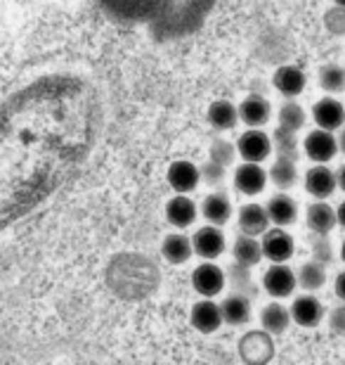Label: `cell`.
Masks as SVG:
<instances>
[{"mask_svg": "<svg viewBox=\"0 0 345 365\" xmlns=\"http://www.w3.org/2000/svg\"><path fill=\"white\" fill-rule=\"evenodd\" d=\"M265 209H267L270 223L282 225V228H289V225L298 221V202L286 192H277L270 197Z\"/></svg>", "mask_w": 345, "mask_h": 365, "instance_id": "obj_19", "label": "cell"}, {"mask_svg": "<svg viewBox=\"0 0 345 365\" xmlns=\"http://www.w3.org/2000/svg\"><path fill=\"white\" fill-rule=\"evenodd\" d=\"M220 313H223V325L241 327L251 320V297L232 292L220 304Z\"/></svg>", "mask_w": 345, "mask_h": 365, "instance_id": "obj_18", "label": "cell"}, {"mask_svg": "<svg viewBox=\"0 0 345 365\" xmlns=\"http://www.w3.org/2000/svg\"><path fill=\"white\" fill-rule=\"evenodd\" d=\"M305 223L312 235H329L339 225V221H336V209L327 200H314L307 207Z\"/></svg>", "mask_w": 345, "mask_h": 365, "instance_id": "obj_17", "label": "cell"}, {"mask_svg": "<svg viewBox=\"0 0 345 365\" xmlns=\"http://www.w3.org/2000/svg\"><path fill=\"white\" fill-rule=\"evenodd\" d=\"M234 157H237V145L225 140V138H216V140L211 143L208 148V159L213 162L223 164V166H230L234 162Z\"/></svg>", "mask_w": 345, "mask_h": 365, "instance_id": "obj_32", "label": "cell"}, {"mask_svg": "<svg viewBox=\"0 0 345 365\" xmlns=\"http://www.w3.org/2000/svg\"><path fill=\"white\" fill-rule=\"evenodd\" d=\"M336 185H339V190H343V192H345V164L341 166L339 171H336Z\"/></svg>", "mask_w": 345, "mask_h": 365, "instance_id": "obj_39", "label": "cell"}, {"mask_svg": "<svg viewBox=\"0 0 345 365\" xmlns=\"http://www.w3.org/2000/svg\"><path fill=\"white\" fill-rule=\"evenodd\" d=\"M329 327H331L336 334H345V302L336 304L331 313H329Z\"/></svg>", "mask_w": 345, "mask_h": 365, "instance_id": "obj_36", "label": "cell"}, {"mask_svg": "<svg viewBox=\"0 0 345 365\" xmlns=\"http://www.w3.org/2000/svg\"><path fill=\"white\" fill-rule=\"evenodd\" d=\"M234 185L241 195H260L267 187V171L258 162H244L234 169Z\"/></svg>", "mask_w": 345, "mask_h": 365, "instance_id": "obj_10", "label": "cell"}, {"mask_svg": "<svg viewBox=\"0 0 345 365\" xmlns=\"http://www.w3.org/2000/svg\"><path fill=\"white\" fill-rule=\"evenodd\" d=\"M317 81H319V88L329 95L343 93L345 91V67L334 64V62L322 64L317 71Z\"/></svg>", "mask_w": 345, "mask_h": 365, "instance_id": "obj_30", "label": "cell"}, {"mask_svg": "<svg viewBox=\"0 0 345 365\" xmlns=\"http://www.w3.org/2000/svg\"><path fill=\"white\" fill-rule=\"evenodd\" d=\"M225 271L220 266H216L213 261H203L201 266L194 268L192 273V287L196 289V294L213 299L225 289Z\"/></svg>", "mask_w": 345, "mask_h": 365, "instance_id": "obj_5", "label": "cell"}, {"mask_svg": "<svg viewBox=\"0 0 345 365\" xmlns=\"http://www.w3.org/2000/svg\"><path fill=\"white\" fill-rule=\"evenodd\" d=\"M303 152L314 164H329L336 155H339V140H336L334 130L314 128L305 135Z\"/></svg>", "mask_w": 345, "mask_h": 365, "instance_id": "obj_2", "label": "cell"}, {"mask_svg": "<svg viewBox=\"0 0 345 365\" xmlns=\"http://www.w3.org/2000/svg\"><path fill=\"white\" fill-rule=\"evenodd\" d=\"M312 259L319 261L322 266H331L336 261V252L329 235H314L312 240Z\"/></svg>", "mask_w": 345, "mask_h": 365, "instance_id": "obj_33", "label": "cell"}, {"mask_svg": "<svg viewBox=\"0 0 345 365\" xmlns=\"http://www.w3.org/2000/svg\"><path fill=\"white\" fill-rule=\"evenodd\" d=\"M267 180H272L279 190H291L298 182V162L286 157H277L272 169L267 171Z\"/></svg>", "mask_w": 345, "mask_h": 365, "instance_id": "obj_28", "label": "cell"}, {"mask_svg": "<svg viewBox=\"0 0 345 365\" xmlns=\"http://www.w3.org/2000/svg\"><path fill=\"white\" fill-rule=\"evenodd\" d=\"M192 247H194V254L201 257L203 261H216L218 257L225 254V247H227V240H225V232L220 230V225H203L194 232L192 237Z\"/></svg>", "mask_w": 345, "mask_h": 365, "instance_id": "obj_4", "label": "cell"}, {"mask_svg": "<svg viewBox=\"0 0 345 365\" xmlns=\"http://www.w3.org/2000/svg\"><path fill=\"white\" fill-rule=\"evenodd\" d=\"M189 323L196 332L201 334H213L223 327V313H220V304L211 302L203 297L201 302H196L189 311Z\"/></svg>", "mask_w": 345, "mask_h": 365, "instance_id": "obj_9", "label": "cell"}, {"mask_svg": "<svg viewBox=\"0 0 345 365\" xmlns=\"http://www.w3.org/2000/svg\"><path fill=\"white\" fill-rule=\"evenodd\" d=\"M324 24H327V29H329L331 34H336V36H345V7L334 5L331 10H329V12L324 14Z\"/></svg>", "mask_w": 345, "mask_h": 365, "instance_id": "obj_35", "label": "cell"}, {"mask_svg": "<svg viewBox=\"0 0 345 365\" xmlns=\"http://www.w3.org/2000/svg\"><path fill=\"white\" fill-rule=\"evenodd\" d=\"M336 221H339L341 228H345V200L336 207Z\"/></svg>", "mask_w": 345, "mask_h": 365, "instance_id": "obj_38", "label": "cell"}, {"mask_svg": "<svg viewBox=\"0 0 345 365\" xmlns=\"http://www.w3.org/2000/svg\"><path fill=\"white\" fill-rule=\"evenodd\" d=\"M262 287L272 299H286L293 294V289L298 287L296 273L284 264H272L262 275Z\"/></svg>", "mask_w": 345, "mask_h": 365, "instance_id": "obj_8", "label": "cell"}, {"mask_svg": "<svg viewBox=\"0 0 345 365\" xmlns=\"http://www.w3.org/2000/svg\"><path fill=\"white\" fill-rule=\"evenodd\" d=\"M296 282L303 292H317L327 284V268L319 264V261H305L303 266L298 268L296 273Z\"/></svg>", "mask_w": 345, "mask_h": 365, "instance_id": "obj_27", "label": "cell"}, {"mask_svg": "<svg viewBox=\"0 0 345 365\" xmlns=\"http://www.w3.org/2000/svg\"><path fill=\"white\" fill-rule=\"evenodd\" d=\"M334 292H336V297H339L341 302H345V271H341L339 275H336V280H334Z\"/></svg>", "mask_w": 345, "mask_h": 365, "instance_id": "obj_37", "label": "cell"}, {"mask_svg": "<svg viewBox=\"0 0 345 365\" xmlns=\"http://www.w3.org/2000/svg\"><path fill=\"white\" fill-rule=\"evenodd\" d=\"M225 176H227V166L213 162V159H208L206 164L199 166V178H201V182H206V185H211V187L223 185Z\"/></svg>", "mask_w": 345, "mask_h": 365, "instance_id": "obj_34", "label": "cell"}, {"mask_svg": "<svg viewBox=\"0 0 345 365\" xmlns=\"http://www.w3.org/2000/svg\"><path fill=\"white\" fill-rule=\"evenodd\" d=\"M291 320L300 327H317L322 320H324V306L314 292H305V294H298L291 304Z\"/></svg>", "mask_w": 345, "mask_h": 365, "instance_id": "obj_6", "label": "cell"}, {"mask_svg": "<svg viewBox=\"0 0 345 365\" xmlns=\"http://www.w3.org/2000/svg\"><path fill=\"white\" fill-rule=\"evenodd\" d=\"M336 5H341V7H345V0H334Z\"/></svg>", "mask_w": 345, "mask_h": 365, "instance_id": "obj_42", "label": "cell"}, {"mask_svg": "<svg viewBox=\"0 0 345 365\" xmlns=\"http://www.w3.org/2000/svg\"><path fill=\"white\" fill-rule=\"evenodd\" d=\"M237 223H239V230L246 232V235H253V237H260L270 225V216H267V209L262 204H244L239 209V216H237Z\"/></svg>", "mask_w": 345, "mask_h": 365, "instance_id": "obj_21", "label": "cell"}, {"mask_svg": "<svg viewBox=\"0 0 345 365\" xmlns=\"http://www.w3.org/2000/svg\"><path fill=\"white\" fill-rule=\"evenodd\" d=\"M161 254H164V259L168 264H185V261L192 259L194 254V247H192V237L185 235L182 230H175L171 235L164 237V242H161Z\"/></svg>", "mask_w": 345, "mask_h": 365, "instance_id": "obj_22", "label": "cell"}, {"mask_svg": "<svg viewBox=\"0 0 345 365\" xmlns=\"http://www.w3.org/2000/svg\"><path fill=\"white\" fill-rule=\"evenodd\" d=\"M305 190L314 200H329L339 185H336V171L329 169L327 164H314L310 171L305 173Z\"/></svg>", "mask_w": 345, "mask_h": 365, "instance_id": "obj_12", "label": "cell"}, {"mask_svg": "<svg viewBox=\"0 0 345 365\" xmlns=\"http://www.w3.org/2000/svg\"><path fill=\"white\" fill-rule=\"evenodd\" d=\"M166 180L175 192H187L189 195L201 182L199 166L192 164L189 159H178V162H173L171 166H168Z\"/></svg>", "mask_w": 345, "mask_h": 365, "instance_id": "obj_16", "label": "cell"}, {"mask_svg": "<svg viewBox=\"0 0 345 365\" xmlns=\"http://www.w3.org/2000/svg\"><path fill=\"white\" fill-rule=\"evenodd\" d=\"M272 152V138L262 133L260 128H248L246 133L237 138V155L244 162H258L262 164Z\"/></svg>", "mask_w": 345, "mask_h": 365, "instance_id": "obj_3", "label": "cell"}, {"mask_svg": "<svg viewBox=\"0 0 345 365\" xmlns=\"http://www.w3.org/2000/svg\"><path fill=\"white\" fill-rule=\"evenodd\" d=\"M232 254H234V261H239V264H244L248 268L258 266L260 261H262L260 240L253 237V235H246V232H241V235L234 240Z\"/></svg>", "mask_w": 345, "mask_h": 365, "instance_id": "obj_25", "label": "cell"}, {"mask_svg": "<svg viewBox=\"0 0 345 365\" xmlns=\"http://www.w3.org/2000/svg\"><path fill=\"white\" fill-rule=\"evenodd\" d=\"M239 109V121H244L248 128H262L272 119V105L262 98V95H248L241 100Z\"/></svg>", "mask_w": 345, "mask_h": 365, "instance_id": "obj_15", "label": "cell"}, {"mask_svg": "<svg viewBox=\"0 0 345 365\" xmlns=\"http://www.w3.org/2000/svg\"><path fill=\"white\" fill-rule=\"evenodd\" d=\"M260 247H262V259H267L270 264H286L293 257V252H296V242H293V237L282 225L267 228L262 232Z\"/></svg>", "mask_w": 345, "mask_h": 365, "instance_id": "obj_1", "label": "cell"}, {"mask_svg": "<svg viewBox=\"0 0 345 365\" xmlns=\"http://www.w3.org/2000/svg\"><path fill=\"white\" fill-rule=\"evenodd\" d=\"M272 148L277 152V157H286V159H293L298 162L300 157V143H298V135L293 130H286V128H275V135H272Z\"/></svg>", "mask_w": 345, "mask_h": 365, "instance_id": "obj_31", "label": "cell"}, {"mask_svg": "<svg viewBox=\"0 0 345 365\" xmlns=\"http://www.w3.org/2000/svg\"><path fill=\"white\" fill-rule=\"evenodd\" d=\"M341 259H343V264H345V242L341 245Z\"/></svg>", "mask_w": 345, "mask_h": 365, "instance_id": "obj_41", "label": "cell"}, {"mask_svg": "<svg viewBox=\"0 0 345 365\" xmlns=\"http://www.w3.org/2000/svg\"><path fill=\"white\" fill-rule=\"evenodd\" d=\"M312 119L317 123V128L324 130H339L345 123V107L341 100H336L334 95H327L314 102L312 107Z\"/></svg>", "mask_w": 345, "mask_h": 365, "instance_id": "obj_11", "label": "cell"}, {"mask_svg": "<svg viewBox=\"0 0 345 365\" xmlns=\"http://www.w3.org/2000/svg\"><path fill=\"white\" fill-rule=\"evenodd\" d=\"M305 119H307L305 109L298 105L296 98H286L284 105L279 107V112H277V126L293 130V133H298V130L305 126Z\"/></svg>", "mask_w": 345, "mask_h": 365, "instance_id": "obj_29", "label": "cell"}, {"mask_svg": "<svg viewBox=\"0 0 345 365\" xmlns=\"http://www.w3.org/2000/svg\"><path fill=\"white\" fill-rule=\"evenodd\" d=\"M225 282L230 284L234 292H239V294H246L251 299L258 294V287H255V282H253L251 268L239 264V261H234V264L225 271Z\"/></svg>", "mask_w": 345, "mask_h": 365, "instance_id": "obj_26", "label": "cell"}, {"mask_svg": "<svg viewBox=\"0 0 345 365\" xmlns=\"http://www.w3.org/2000/svg\"><path fill=\"white\" fill-rule=\"evenodd\" d=\"M201 216L211 225H225L232 218V200L223 190H213L201 202Z\"/></svg>", "mask_w": 345, "mask_h": 365, "instance_id": "obj_20", "label": "cell"}, {"mask_svg": "<svg viewBox=\"0 0 345 365\" xmlns=\"http://www.w3.org/2000/svg\"><path fill=\"white\" fill-rule=\"evenodd\" d=\"M272 86L279 95H284V98H298V95L305 91L307 76L303 69L296 67V64H282V67L275 71Z\"/></svg>", "mask_w": 345, "mask_h": 365, "instance_id": "obj_14", "label": "cell"}, {"mask_svg": "<svg viewBox=\"0 0 345 365\" xmlns=\"http://www.w3.org/2000/svg\"><path fill=\"white\" fill-rule=\"evenodd\" d=\"M166 221L173 228H189L196 221V204L187 192H175V197L166 202Z\"/></svg>", "mask_w": 345, "mask_h": 365, "instance_id": "obj_13", "label": "cell"}, {"mask_svg": "<svg viewBox=\"0 0 345 365\" xmlns=\"http://www.w3.org/2000/svg\"><path fill=\"white\" fill-rule=\"evenodd\" d=\"M336 140H339V152H345V123L341 126V135Z\"/></svg>", "mask_w": 345, "mask_h": 365, "instance_id": "obj_40", "label": "cell"}, {"mask_svg": "<svg viewBox=\"0 0 345 365\" xmlns=\"http://www.w3.org/2000/svg\"><path fill=\"white\" fill-rule=\"evenodd\" d=\"M239 356L246 363H267L275 356L272 334L260 330V332H248L239 344Z\"/></svg>", "mask_w": 345, "mask_h": 365, "instance_id": "obj_7", "label": "cell"}, {"mask_svg": "<svg viewBox=\"0 0 345 365\" xmlns=\"http://www.w3.org/2000/svg\"><path fill=\"white\" fill-rule=\"evenodd\" d=\"M206 116L213 130H232L239 123V109L230 100H216Z\"/></svg>", "mask_w": 345, "mask_h": 365, "instance_id": "obj_24", "label": "cell"}, {"mask_svg": "<svg viewBox=\"0 0 345 365\" xmlns=\"http://www.w3.org/2000/svg\"><path fill=\"white\" fill-rule=\"evenodd\" d=\"M289 325H291V311L286 309L284 304H267V306H262V311H260V327L265 332H270L275 337V334H284L286 330H289Z\"/></svg>", "mask_w": 345, "mask_h": 365, "instance_id": "obj_23", "label": "cell"}]
</instances>
